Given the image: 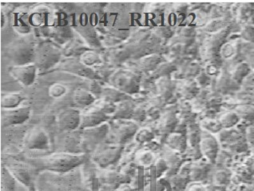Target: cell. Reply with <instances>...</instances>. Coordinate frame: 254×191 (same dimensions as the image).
Wrapping results in <instances>:
<instances>
[{"label":"cell","instance_id":"1","mask_svg":"<svg viewBox=\"0 0 254 191\" xmlns=\"http://www.w3.org/2000/svg\"><path fill=\"white\" fill-rule=\"evenodd\" d=\"M87 159L86 154L60 152L54 153L43 158L44 168L56 173L65 174L83 164Z\"/></svg>","mask_w":254,"mask_h":191},{"label":"cell","instance_id":"2","mask_svg":"<svg viewBox=\"0 0 254 191\" xmlns=\"http://www.w3.org/2000/svg\"><path fill=\"white\" fill-rule=\"evenodd\" d=\"M35 49L31 42L19 39L7 47L6 53L14 65H30L33 64L35 61Z\"/></svg>","mask_w":254,"mask_h":191},{"label":"cell","instance_id":"3","mask_svg":"<svg viewBox=\"0 0 254 191\" xmlns=\"http://www.w3.org/2000/svg\"><path fill=\"white\" fill-rule=\"evenodd\" d=\"M63 52L51 43H43L35 49L34 64L39 71H47L60 62Z\"/></svg>","mask_w":254,"mask_h":191},{"label":"cell","instance_id":"4","mask_svg":"<svg viewBox=\"0 0 254 191\" xmlns=\"http://www.w3.org/2000/svg\"><path fill=\"white\" fill-rule=\"evenodd\" d=\"M111 83L115 89L125 94H137L139 91V78L127 70H118L111 78Z\"/></svg>","mask_w":254,"mask_h":191},{"label":"cell","instance_id":"5","mask_svg":"<svg viewBox=\"0 0 254 191\" xmlns=\"http://www.w3.org/2000/svg\"><path fill=\"white\" fill-rule=\"evenodd\" d=\"M123 150L121 145L100 144L95 149L92 156L93 162L100 168H107L120 159Z\"/></svg>","mask_w":254,"mask_h":191},{"label":"cell","instance_id":"6","mask_svg":"<svg viewBox=\"0 0 254 191\" xmlns=\"http://www.w3.org/2000/svg\"><path fill=\"white\" fill-rule=\"evenodd\" d=\"M50 36L59 43L64 44L73 39V31L71 27L65 18V15L62 12L56 13L52 17L50 24Z\"/></svg>","mask_w":254,"mask_h":191},{"label":"cell","instance_id":"7","mask_svg":"<svg viewBox=\"0 0 254 191\" xmlns=\"http://www.w3.org/2000/svg\"><path fill=\"white\" fill-rule=\"evenodd\" d=\"M110 130L111 129L107 123H105L100 126L82 129L81 135L82 147L83 146L89 150H95L101 144V143L108 137Z\"/></svg>","mask_w":254,"mask_h":191},{"label":"cell","instance_id":"8","mask_svg":"<svg viewBox=\"0 0 254 191\" xmlns=\"http://www.w3.org/2000/svg\"><path fill=\"white\" fill-rule=\"evenodd\" d=\"M31 111L28 107H19L14 109H2L1 126L8 128L27 122L31 117Z\"/></svg>","mask_w":254,"mask_h":191},{"label":"cell","instance_id":"9","mask_svg":"<svg viewBox=\"0 0 254 191\" xmlns=\"http://www.w3.org/2000/svg\"><path fill=\"white\" fill-rule=\"evenodd\" d=\"M138 127L131 121H121L114 128L111 134L112 144L122 145L133 138L137 134Z\"/></svg>","mask_w":254,"mask_h":191},{"label":"cell","instance_id":"10","mask_svg":"<svg viewBox=\"0 0 254 191\" xmlns=\"http://www.w3.org/2000/svg\"><path fill=\"white\" fill-rule=\"evenodd\" d=\"M82 114L76 108H68L59 114L57 117L58 126L64 132H73L80 128Z\"/></svg>","mask_w":254,"mask_h":191},{"label":"cell","instance_id":"11","mask_svg":"<svg viewBox=\"0 0 254 191\" xmlns=\"http://www.w3.org/2000/svg\"><path fill=\"white\" fill-rule=\"evenodd\" d=\"M24 146L29 150H47L50 148V141L45 131L34 128L25 135Z\"/></svg>","mask_w":254,"mask_h":191},{"label":"cell","instance_id":"12","mask_svg":"<svg viewBox=\"0 0 254 191\" xmlns=\"http://www.w3.org/2000/svg\"><path fill=\"white\" fill-rule=\"evenodd\" d=\"M60 69L63 71L73 73L75 75L82 77V78H88L90 80L99 79V75L94 69L86 66L82 63L80 59H76L75 57H72L63 62Z\"/></svg>","mask_w":254,"mask_h":191},{"label":"cell","instance_id":"13","mask_svg":"<svg viewBox=\"0 0 254 191\" xmlns=\"http://www.w3.org/2000/svg\"><path fill=\"white\" fill-rule=\"evenodd\" d=\"M38 69L35 64L26 65H14L10 69V74L17 82L24 86H30L35 82Z\"/></svg>","mask_w":254,"mask_h":191},{"label":"cell","instance_id":"14","mask_svg":"<svg viewBox=\"0 0 254 191\" xmlns=\"http://www.w3.org/2000/svg\"><path fill=\"white\" fill-rule=\"evenodd\" d=\"M109 120L110 116L103 110L99 108L90 110L88 112L82 115L80 128L82 130L86 128L100 126L102 124L107 123Z\"/></svg>","mask_w":254,"mask_h":191},{"label":"cell","instance_id":"15","mask_svg":"<svg viewBox=\"0 0 254 191\" xmlns=\"http://www.w3.org/2000/svg\"><path fill=\"white\" fill-rule=\"evenodd\" d=\"M218 143L214 137L208 134L201 136V150L203 155H205L211 163H213L217 158L218 152Z\"/></svg>","mask_w":254,"mask_h":191},{"label":"cell","instance_id":"16","mask_svg":"<svg viewBox=\"0 0 254 191\" xmlns=\"http://www.w3.org/2000/svg\"><path fill=\"white\" fill-rule=\"evenodd\" d=\"M50 10L47 6H39L34 10L33 12L30 13V22L31 27H42L43 26L47 27L48 20L51 21L52 15L50 14ZM51 24V23H49Z\"/></svg>","mask_w":254,"mask_h":191},{"label":"cell","instance_id":"17","mask_svg":"<svg viewBox=\"0 0 254 191\" xmlns=\"http://www.w3.org/2000/svg\"><path fill=\"white\" fill-rule=\"evenodd\" d=\"M14 30L22 35H27L31 31V22H30V14L26 11H20L14 15Z\"/></svg>","mask_w":254,"mask_h":191},{"label":"cell","instance_id":"18","mask_svg":"<svg viewBox=\"0 0 254 191\" xmlns=\"http://www.w3.org/2000/svg\"><path fill=\"white\" fill-rule=\"evenodd\" d=\"M6 168L8 169L17 181L31 189L32 187V180H31V175L26 167L20 164H13Z\"/></svg>","mask_w":254,"mask_h":191},{"label":"cell","instance_id":"19","mask_svg":"<svg viewBox=\"0 0 254 191\" xmlns=\"http://www.w3.org/2000/svg\"><path fill=\"white\" fill-rule=\"evenodd\" d=\"M72 99L74 104L80 108L88 107L94 104L96 100V98L94 97V96L91 93L82 89H77L74 90Z\"/></svg>","mask_w":254,"mask_h":191},{"label":"cell","instance_id":"20","mask_svg":"<svg viewBox=\"0 0 254 191\" xmlns=\"http://www.w3.org/2000/svg\"><path fill=\"white\" fill-rule=\"evenodd\" d=\"M166 144L173 150L183 153L187 147V137L181 133H172L167 137Z\"/></svg>","mask_w":254,"mask_h":191},{"label":"cell","instance_id":"21","mask_svg":"<svg viewBox=\"0 0 254 191\" xmlns=\"http://www.w3.org/2000/svg\"><path fill=\"white\" fill-rule=\"evenodd\" d=\"M26 100L25 96L22 94H9L2 96L1 98L2 109H14L19 108L21 103Z\"/></svg>","mask_w":254,"mask_h":191},{"label":"cell","instance_id":"22","mask_svg":"<svg viewBox=\"0 0 254 191\" xmlns=\"http://www.w3.org/2000/svg\"><path fill=\"white\" fill-rule=\"evenodd\" d=\"M177 124H178V119L174 112H169L165 115L160 125V131L162 135L169 137L170 134H172L173 131L176 128Z\"/></svg>","mask_w":254,"mask_h":191},{"label":"cell","instance_id":"23","mask_svg":"<svg viewBox=\"0 0 254 191\" xmlns=\"http://www.w3.org/2000/svg\"><path fill=\"white\" fill-rule=\"evenodd\" d=\"M134 106L130 101H122L114 112V118L129 119L134 113Z\"/></svg>","mask_w":254,"mask_h":191},{"label":"cell","instance_id":"24","mask_svg":"<svg viewBox=\"0 0 254 191\" xmlns=\"http://www.w3.org/2000/svg\"><path fill=\"white\" fill-rule=\"evenodd\" d=\"M162 61V58L160 55L152 54L141 59L140 61L139 66L142 71H153V70L158 69Z\"/></svg>","mask_w":254,"mask_h":191},{"label":"cell","instance_id":"25","mask_svg":"<svg viewBox=\"0 0 254 191\" xmlns=\"http://www.w3.org/2000/svg\"><path fill=\"white\" fill-rule=\"evenodd\" d=\"M15 180L6 167L1 168V191H15Z\"/></svg>","mask_w":254,"mask_h":191},{"label":"cell","instance_id":"26","mask_svg":"<svg viewBox=\"0 0 254 191\" xmlns=\"http://www.w3.org/2000/svg\"><path fill=\"white\" fill-rule=\"evenodd\" d=\"M79 33L82 34V36L84 37L85 39L91 47H99L100 46V43L97 37L96 31L91 26L83 27L79 31Z\"/></svg>","mask_w":254,"mask_h":191},{"label":"cell","instance_id":"27","mask_svg":"<svg viewBox=\"0 0 254 191\" xmlns=\"http://www.w3.org/2000/svg\"><path fill=\"white\" fill-rule=\"evenodd\" d=\"M80 61L86 66L91 68L94 65L102 63L100 56L93 51H86L81 56Z\"/></svg>","mask_w":254,"mask_h":191},{"label":"cell","instance_id":"28","mask_svg":"<svg viewBox=\"0 0 254 191\" xmlns=\"http://www.w3.org/2000/svg\"><path fill=\"white\" fill-rule=\"evenodd\" d=\"M158 90L160 91L162 97H170L172 96L173 91L174 90V84L170 81V79L165 77L158 82Z\"/></svg>","mask_w":254,"mask_h":191},{"label":"cell","instance_id":"29","mask_svg":"<svg viewBox=\"0 0 254 191\" xmlns=\"http://www.w3.org/2000/svg\"><path fill=\"white\" fill-rule=\"evenodd\" d=\"M88 51L87 48L79 42H72L71 45L69 46L66 49V56H74V55L81 54L82 56L85 52Z\"/></svg>","mask_w":254,"mask_h":191},{"label":"cell","instance_id":"30","mask_svg":"<svg viewBox=\"0 0 254 191\" xmlns=\"http://www.w3.org/2000/svg\"><path fill=\"white\" fill-rule=\"evenodd\" d=\"M137 163H139L141 166L143 167H147L150 166L154 160V156L153 153L149 150H142L140 151L137 155Z\"/></svg>","mask_w":254,"mask_h":191},{"label":"cell","instance_id":"31","mask_svg":"<svg viewBox=\"0 0 254 191\" xmlns=\"http://www.w3.org/2000/svg\"><path fill=\"white\" fill-rule=\"evenodd\" d=\"M104 95L107 97V102L113 103V102L124 99L125 94H123L116 89H106L104 90Z\"/></svg>","mask_w":254,"mask_h":191},{"label":"cell","instance_id":"32","mask_svg":"<svg viewBox=\"0 0 254 191\" xmlns=\"http://www.w3.org/2000/svg\"><path fill=\"white\" fill-rule=\"evenodd\" d=\"M154 139V133L149 129H146V128L137 131V134L135 136L136 141L140 143H146L150 142Z\"/></svg>","mask_w":254,"mask_h":191},{"label":"cell","instance_id":"33","mask_svg":"<svg viewBox=\"0 0 254 191\" xmlns=\"http://www.w3.org/2000/svg\"><path fill=\"white\" fill-rule=\"evenodd\" d=\"M239 120V116L235 113L226 114L221 119V126L229 128L234 126Z\"/></svg>","mask_w":254,"mask_h":191},{"label":"cell","instance_id":"34","mask_svg":"<svg viewBox=\"0 0 254 191\" xmlns=\"http://www.w3.org/2000/svg\"><path fill=\"white\" fill-rule=\"evenodd\" d=\"M49 95L53 98H60L65 95L66 93V88L61 84H54L49 89Z\"/></svg>","mask_w":254,"mask_h":191},{"label":"cell","instance_id":"35","mask_svg":"<svg viewBox=\"0 0 254 191\" xmlns=\"http://www.w3.org/2000/svg\"><path fill=\"white\" fill-rule=\"evenodd\" d=\"M238 113L240 114L239 116H242L246 120H254V108H251L250 106H242L238 109Z\"/></svg>","mask_w":254,"mask_h":191},{"label":"cell","instance_id":"36","mask_svg":"<svg viewBox=\"0 0 254 191\" xmlns=\"http://www.w3.org/2000/svg\"><path fill=\"white\" fill-rule=\"evenodd\" d=\"M167 168H168V165L166 163V161L160 159V160L158 161V163L156 164V173H157L158 176H160L162 173H164V171Z\"/></svg>","mask_w":254,"mask_h":191},{"label":"cell","instance_id":"37","mask_svg":"<svg viewBox=\"0 0 254 191\" xmlns=\"http://www.w3.org/2000/svg\"><path fill=\"white\" fill-rule=\"evenodd\" d=\"M172 31L168 27H160L156 29V34L158 36L163 37V38H169L172 35Z\"/></svg>","mask_w":254,"mask_h":191},{"label":"cell","instance_id":"38","mask_svg":"<svg viewBox=\"0 0 254 191\" xmlns=\"http://www.w3.org/2000/svg\"><path fill=\"white\" fill-rule=\"evenodd\" d=\"M115 191H132L131 187L127 184H122L118 187L117 190H115Z\"/></svg>","mask_w":254,"mask_h":191},{"label":"cell","instance_id":"39","mask_svg":"<svg viewBox=\"0 0 254 191\" xmlns=\"http://www.w3.org/2000/svg\"><path fill=\"white\" fill-rule=\"evenodd\" d=\"M1 19H2V20H1V27H2L4 26L5 19L4 14H3V13L2 12H1Z\"/></svg>","mask_w":254,"mask_h":191}]
</instances>
